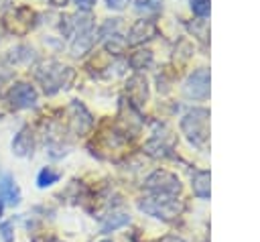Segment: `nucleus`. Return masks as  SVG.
I'll return each mask as SVG.
<instances>
[{
    "mask_svg": "<svg viewBox=\"0 0 260 242\" xmlns=\"http://www.w3.org/2000/svg\"><path fill=\"white\" fill-rule=\"evenodd\" d=\"M35 77L41 81L45 94L53 96L55 92L59 89H67L75 77V71L59 61H47V63H41L37 69H35Z\"/></svg>",
    "mask_w": 260,
    "mask_h": 242,
    "instance_id": "nucleus-1",
    "label": "nucleus"
},
{
    "mask_svg": "<svg viewBox=\"0 0 260 242\" xmlns=\"http://www.w3.org/2000/svg\"><path fill=\"white\" fill-rule=\"evenodd\" d=\"M181 130L191 144L201 148L209 138V110L207 108H191L181 118Z\"/></svg>",
    "mask_w": 260,
    "mask_h": 242,
    "instance_id": "nucleus-2",
    "label": "nucleus"
},
{
    "mask_svg": "<svg viewBox=\"0 0 260 242\" xmlns=\"http://www.w3.org/2000/svg\"><path fill=\"white\" fill-rule=\"evenodd\" d=\"M138 209L148 214V216H152V218L169 222V220L179 216L181 203L173 195H148V197H142L138 201Z\"/></svg>",
    "mask_w": 260,
    "mask_h": 242,
    "instance_id": "nucleus-3",
    "label": "nucleus"
},
{
    "mask_svg": "<svg viewBox=\"0 0 260 242\" xmlns=\"http://www.w3.org/2000/svg\"><path fill=\"white\" fill-rule=\"evenodd\" d=\"M144 185L154 195H173V197H177V193H181V181H179V177L173 175L171 171H165V169L152 171L146 177Z\"/></svg>",
    "mask_w": 260,
    "mask_h": 242,
    "instance_id": "nucleus-4",
    "label": "nucleus"
},
{
    "mask_svg": "<svg viewBox=\"0 0 260 242\" xmlns=\"http://www.w3.org/2000/svg\"><path fill=\"white\" fill-rule=\"evenodd\" d=\"M185 96L191 100H205L209 96V71L205 67L195 69L185 81Z\"/></svg>",
    "mask_w": 260,
    "mask_h": 242,
    "instance_id": "nucleus-5",
    "label": "nucleus"
},
{
    "mask_svg": "<svg viewBox=\"0 0 260 242\" xmlns=\"http://www.w3.org/2000/svg\"><path fill=\"white\" fill-rule=\"evenodd\" d=\"M8 102L14 110H24V108H32L37 106V89L26 83V81H18L10 87L8 92Z\"/></svg>",
    "mask_w": 260,
    "mask_h": 242,
    "instance_id": "nucleus-6",
    "label": "nucleus"
},
{
    "mask_svg": "<svg viewBox=\"0 0 260 242\" xmlns=\"http://www.w3.org/2000/svg\"><path fill=\"white\" fill-rule=\"evenodd\" d=\"M91 114L87 112V108L83 104H79L77 100L71 102L69 106V130L77 136L85 134L89 128H91Z\"/></svg>",
    "mask_w": 260,
    "mask_h": 242,
    "instance_id": "nucleus-7",
    "label": "nucleus"
},
{
    "mask_svg": "<svg viewBox=\"0 0 260 242\" xmlns=\"http://www.w3.org/2000/svg\"><path fill=\"white\" fill-rule=\"evenodd\" d=\"M154 35H156V24H154L152 20H148V18H140V20H136V22L130 26V33H128V41H126V43H130V45H140V43L152 39Z\"/></svg>",
    "mask_w": 260,
    "mask_h": 242,
    "instance_id": "nucleus-8",
    "label": "nucleus"
},
{
    "mask_svg": "<svg viewBox=\"0 0 260 242\" xmlns=\"http://www.w3.org/2000/svg\"><path fill=\"white\" fill-rule=\"evenodd\" d=\"M126 94L134 106H142L148 100V83L142 75H132L126 83Z\"/></svg>",
    "mask_w": 260,
    "mask_h": 242,
    "instance_id": "nucleus-9",
    "label": "nucleus"
},
{
    "mask_svg": "<svg viewBox=\"0 0 260 242\" xmlns=\"http://www.w3.org/2000/svg\"><path fill=\"white\" fill-rule=\"evenodd\" d=\"M0 199L10 203V205L20 203V189H18V185H16V181L10 173L0 175Z\"/></svg>",
    "mask_w": 260,
    "mask_h": 242,
    "instance_id": "nucleus-10",
    "label": "nucleus"
},
{
    "mask_svg": "<svg viewBox=\"0 0 260 242\" xmlns=\"http://www.w3.org/2000/svg\"><path fill=\"white\" fill-rule=\"evenodd\" d=\"M32 148H35V140H32V130L28 126L20 128L18 134L14 136L12 140V153L16 157H30L32 155Z\"/></svg>",
    "mask_w": 260,
    "mask_h": 242,
    "instance_id": "nucleus-11",
    "label": "nucleus"
},
{
    "mask_svg": "<svg viewBox=\"0 0 260 242\" xmlns=\"http://www.w3.org/2000/svg\"><path fill=\"white\" fill-rule=\"evenodd\" d=\"M93 41H95V31H93V26H89V28H85V31H79L77 35H73V43H71V53L73 55H83L85 51H89L91 49V45H93Z\"/></svg>",
    "mask_w": 260,
    "mask_h": 242,
    "instance_id": "nucleus-12",
    "label": "nucleus"
},
{
    "mask_svg": "<svg viewBox=\"0 0 260 242\" xmlns=\"http://www.w3.org/2000/svg\"><path fill=\"white\" fill-rule=\"evenodd\" d=\"M193 193L201 199L209 197V173L207 171H195L193 173Z\"/></svg>",
    "mask_w": 260,
    "mask_h": 242,
    "instance_id": "nucleus-13",
    "label": "nucleus"
},
{
    "mask_svg": "<svg viewBox=\"0 0 260 242\" xmlns=\"http://www.w3.org/2000/svg\"><path fill=\"white\" fill-rule=\"evenodd\" d=\"M128 63H130V67L136 69V71L146 69V67L152 63V51H148V49H138V51H134V53L130 55Z\"/></svg>",
    "mask_w": 260,
    "mask_h": 242,
    "instance_id": "nucleus-14",
    "label": "nucleus"
},
{
    "mask_svg": "<svg viewBox=\"0 0 260 242\" xmlns=\"http://www.w3.org/2000/svg\"><path fill=\"white\" fill-rule=\"evenodd\" d=\"M130 222V216H126V214H110V216H106L104 218V222H102V232L104 234H108V232H112V230H116V228H122V226H126Z\"/></svg>",
    "mask_w": 260,
    "mask_h": 242,
    "instance_id": "nucleus-15",
    "label": "nucleus"
},
{
    "mask_svg": "<svg viewBox=\"0 0 260 242\" xmlns=\"http://www.w3.org/2000/svg\"><path fill=\"white\" fill-rule=\"evenodd\" d=\"M35 57V51L30 49V47H26V45H18V47H14L10 53H8V61L10 63H20V61H30Z\"/></svg>",
    "mask_w": 260,
    "mask_h": 242,
    "instance_id": "nucleus-16",
    "label": "nucleus"
},
{
    "mask_svg": "<svg viewBox=\"0 0 260 242\" xmlns=\"http://www.w3.org/2000/svg\"><path fill=\"white\" fill-rule=\"evenodd\" d=\"M59 177H61L59 171H53L51 167H43V169L39 171V175H37V185H39V187H51L53 183L59 181Z\"/></svg>",
    "mask_w": 260,
    "mask_h": 242,
    "instance_id": "nucleus-17",
    "label": "nucleus"
},
{
    "mask_svg": "<svg viewBox=\"0 0 260 242\" xmlns=\"http://www.w3.org/2000/svg\"><path fill=\"white\" fill-rule=\"evenodd\" d=\"M144 150H146L148 155H152V157H167V155H169V150H171V146H167L160 138H152V140H148V142H146Z\"/></svg>",
    "mask_w": 260,
    "mask_h": 242,
    "instance_id": "nucleus-18",
    "label": "nucleus"
},
{
    "mask_svg": "<svg viewBox=\"0 0 260 242\" xmlns=\"http://www.w3.org/2000/svg\"><path fill=\"white\" fill-rule=\"evenodd\" d=\"M118 26H120V18H108V20L102 24V28H100L102 39H110V37L118 35Z\"/></svg>",
    "mask_w": 260,
    "mask_h": 242,
    "instance_id": "nucleus-19",
    "label": "nucleus"
},
{
    "mask_svg": "<svg viewBox=\"0 0 260 242\" xmlns=\"http://www.w3.org/2000/svg\"><path fill=\"white\" fill-rule=\"evenodd\" d=\"M124 47H126V41L120 39V35H114V37H110V39L106 41V51H110V53H114V55L122 53Z\"/></svg>",
    "mask_w": 260,
    "mask_h": 242,
    "instance_id": "nucleus-20",
    "label": "nucleus"
},
{
    "mask_svg": "<svg viewBox=\"0 0 260 242\" xmlns=\"http://www.w3.org/2000/svg\"><path fill=\"white\" fill-rule=\"evenodd\" d=\"M189 2H191L193 14H197L199 18H205L209 14V0H189Z\"/></svg>",
    "mask_w": 260,
    "mask_h": 242,
    "instance_id": "nucleus-21",
    "label": "nucleus"
},
{
    "mask_svg": "<svg viewBox=\"0 0 260 242\" xmlns=\"http://www.w3.org/2000/svg\"><path fill=\"white\" fill-rule=\"evenodd\" d=\"M0 238L2 242H14V224L10 220L0 224Z\"/></svg>",
    "mask_w": 260,
    "mask_h": 242,
    "instance_id": "nucleus-22",
    "label": "nucleus"
},
{
    "mask_svg": "<svg viewBox=\"0 0 260 242\" xmlns=\"http://www.w3.org/2000/svg\"><path fill=\"white\" fill-rule=\"evenodd\" d=\"M75 4H77V8L79 10H91L93 8V4H95V0H75Z\"/></svg>",
    "mask_w": 260,
    "mask_h": 242,
    "instance_id": "nucleus-23",
    "label": "nucleus"
},
{
    "mask_svg": "<svg viewBox=\"0 0 260 242\" xmlns=\"http://www.w3.org/2000/svg\"><path fill=\"white\" fill-rule=\"evenodd\" d=\"M156 0H134V4L138 6V8H144V6H150V4H154Z\"/></svg>",
    "mask_w": 260,
    "mask_h": 242,
    "instance_id": "nucleus-24",
    "label": "nucleus"
},
{
    "mask_svg": "<svg viewBox=\"0 0 260 242\" xmlns=\"http://www.w3.org/2000/svg\"><path fill=\"white\" fill-rule=\"evenodd\" d=\"M53 6H65L67 4V0H49Z\"/></svg>",
    "mask_w": 260,
    "mask_h": 242,
    "instance_id": "nucleus-25",
    "label": "nucleus"
},
{
    "mask_svg": "<svg viewBox=\"0 0 260 242\" xmlns=\"http://www.w3.org/2000/svg\"><path fill=\"white\" fill-rule=\"evenodd\" d=\"M162 242H185V240H181V238H175V236H169V238H165Z\"/></svg>",
    "mask_w": 260,
    "mask_h": 242,
    "instance_id": "nucleus-26",
    "label": "nucleus"
},
{
    "mask_svg": "<svg viewBox=\"0 0 260 242\" xmlns=\"http://www.w3.org/2000/svg\"><path fill=\"white\" fill-rule=\"evenodd\" d=\"M2 211H4V201L0 199V218H2Z\"/></svg>",
    "mask_w": 260,
    "mask_h": 242,
    "instance_id": "nucleus-27",
    "label": "nucleus"
},
{
    "mask_svg": "<svg viewBox=\"0 0 260 242\" xmlns=\"http://www.w3.org/2000/svg\"><path fill=\"white\" fill-rule=\"evenodd\" d=\"M102 242H112V240H102Z\"/></svg>",
    "mask_w": 260,
    "mask_h": 242,
    "instance_id": "nucleus-28",
    "label": "nucleus"
}]
</instances>
